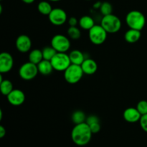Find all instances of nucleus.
<instances>
[{
	"label": "nucleus",
	"instance_id": "2eb2a0df",
	"mask_svg": "<svg viewBox=\"0 0 147 147\" xmlns=\"http://www.w3.org/2000/svg\"><path fill=\"white\" fill-rule=\"evenodd\" d=\"M142 37V33L140 30L129 29L125 32L124 40L129 43H135L139 41Z\"/></svg>",
	"mask_w": 147,
	"mask_h": 147
},
{
	"label": "nucleus",
	"instance_id": "7c9ffc66",
	"mask_svg": "<svg viewBox=\"0 0 147 147\" xmlns=\"http://www.w3.org/2000/svg\"><path fill=\"white\" fill-rule=\"evenodd\" d=\"M6 129L3 126H0V138H4V136L6 135Z\"/></svg>",
	"mask_w": 147,
	"mask_h": 147
},
{
	"label": "nucleus",
	"instance_id": "f03ea898",
	"mask_svg": "<svg viewBox=\"0 0 147 147\" xmlns=\"http://www.w3.org/2000/svg\"><path fill=\"white\" fill-rule=\"evenodd\" d=\"M126 22L129 29L142 31L146 24V17L142 11L132 10L126 14Z\"/></svg>",
	"mask_w": 147,
	"mask_h": 147
},
{
	"label": "nucleus",
	"instance_id": "c85d7f7f",
	"mask_svg": "<svg viewBox=\"0 0 147 147\" xmlns=\"http://www.w3.org/2000/svg\"><path fill=\"white\" fill-rule=\"evenodd\" d=\"M89 127H90V130H91L92 133L93 134H97L98 133L99 131H100V122H98V123H93V124L88 125Z\"/></svg>",
	"mask_w": 147,
	"mask_h": 147
},
{
	"label": "nucleus",
	"instance_id": "ddd939ff",
	"mask_svg": "<svg viewBox=\"0 0 147 147\" xmlns=\"http://www.w3.org/2000/svg\"><path fill=\"white\" fill-rule=\"evenodd\" d=\"M123 117L126 121L134 123L139 122L141 117H142V114L139 113L136 108L130 107L126 109L123 111Z\"/></svg>",
	"mask_w": 147,
	"mask_h": 147
},
{
	"label": "nucleus",
	"instance_id": "bb28decb",
	"mask_svg": "<svg viewBox=\"0 0 147 147\" xmlns=\"http://www.w3.org/2000/svg\"><path fill=\"white\" fill-rule=\"evenodd\" d=\"M139 123L142 130L147 133V114L142 115L139 121Z\"/></svg>",
	"mask_w": 147,
	"mask_h": 147
},
{
	"label": "nucleus",
	"instance_id": "e433bc0d",
	"mask_svg": "<svg viewBox=\"0 0 147 147\" xmlns=\"http://www.w3.org/2000/svg\"><path fill=\"white\" fill-rule=\"evenodd\" d=\"M86 1H90V0H86Z\"/></svg>",
	"mask_w": 147,
	"mask_h": 147
},
{
	"label": "nucleus",
	"instance_id": "0eeeda50",
	"mask_svg": "<svg viewBox=\"0 0 147 147\" xmlns=\"http://www.w3.org/2000/svg\"><path fill=\"white\" fill-rule=\"evenodd\" d=\"M51 46L57 53H67L70 48V38L61 34H55L51 40Z\"/></svg>",
	"mask_w": 147,
	"mask_h": 147
},
{
	"label": "nucleus",
	"instance_id": "a878e982",
	"mask_svg": "<svg viewBox=\"0 0 147 147\" xmlns=\"http://www.w3.org/2000/svg\"><path fill=\"white\" fill-rule=\"evenodd\" d=\"M136 109L139 111V113L142 115L147 114V100H140L136 105Z\"/></svg>",
	"mask_w": 147,
	"mask_h": 147
},
{
	"label": "nucleus",
	"instance_id": "20e7f679",
	"mask_svg": "<svg viewBox=\"0 0 147 147\" xmlns=\"http://www.w3.org/2000/svg\"><path fill=\"white\" fill-rule=\"evenodd\" d=\"M108 34L100 24H95L88 31V38L93 45H100L106 42Z\"/></svg>",
	"mask_w": 147,
	"mask_h": 147
},
{
	"label": "nucleus",
	"instance_id": "5701e85b",
	"mask_svg": "<svg viewBox=\"0 0 147 147\" xmlns=\"http://www.w3.org/2000/svg\"><path fill=\"white\" fill-rule=\"evenodd\" d=\"M67 37L73 40H78L81 37V32L80 30L76 26V27H70L67 30Z\"/></svg>",
	"mask_w": 147,
	"mask_h": 147
},
{
	"label": "nucleus",
	"instance_id": "412c9836",
	"mask_svg": "<svg viewBox=\"0 0 147 147\" xmlns=\"http://www.w3.org/2000/svg\"><path fill=\"white\" fill-rule=\"evenodd\" d=\"M53 7L50 3L47 1H42L37 5V10L40 14L43 15H47L50 14L53 10Z\"/></svg>",
	"mask_w": 147,
	"mask_h": 147
},
{
	"label": "nucleus",
	"instance_id": "6ab92c4d",
	"mask_svg": "<svg viewBox=\"0 0 147 147\" xmlns=\"http://www.w3.org/2000/svg\"><path fill=\"white\" fill-rule=\"evenodd\" d=\"M28 58L30 62L35 65H38L43 60L42 52L39 49H34L30 52Z\"/></svg>",
	"mask_w": 147,
	"mask_h": 147
},
{
	"label": "nucleus",
	"instance_id": "1a4fd4ad",
	"mask_svg": "<svg viewBox=\"0 0 147 147\" xmlns=\"http://www.w3.org/2000/svg\"><path fill=\"white\" fill-rule=\"evenodd\" d=\"M49 21L55 26H61L67 22V15L64 9L61 8L53 9L48 15Z\"/></svg>",
	"mask_w": 147,
	"mask_h": 147
},
{
	"label": "nucleus",
	"instance_id": "423d86ee",
	"mask_svg": "<svg viewBox=\"0 0 147 147\" xmlns=\"http://www.w3.org/2000/svg\"><path fill=\"white\" fill-rule=\"evenodd\" d=\"M54 70L64 72L71 65L70 57L67 53H57L50 60Z\"/></svg>",
	"mask_w": 147,
	"mask_h": 147
},
{
	"label": "nucleus",
	"instance_id": "393cba45",
	"mask_svg": "<svg viewBox=\"0 0 147 147\" xmlns=\"http://www.w3.org/2000/svg\"><path fill=\"white\" fill-rule=\"evenodd\" d=\"M100 11L103 16L109 15V14H112L113 11V7H112L111 4L108 1H103L102 2L101 6L100 7Z\"/></svg>",
	"mask_w": 147,
	"mask_h": 147
},
{
	"label": "nucleus",
	"instance_id": "9d476101",
	"mask_svg": "<svg viewBox=\"0 0 147 147\" xmlns=\"http://www.w3.org/2000/svg\"><path fill=\"white\" fill-rule=\"evenodd\" d=\"M14 66V59L12 55L7 52L0 54V73H7L11 71Z\"/></svg>",
	"mask_w": 147,
	"mask_h": 147
},
{
	"label": "nucleus",
	"instance_id": "a211bd4d",
	"mask_svg": "<svg viewBox=\"0 0 147 147\" xmlns=\"http://www.w3.org/2000/svg\"><path fill=\"white\" fill-rule=\"evenodd\" d=\"M95 21L90 16L84 15L80 17L78 22L79 27L84 30H90L95 25Z\"/></svg>",
	"mask_w": 147,
	"mask_h": 147
},
{
	"label": "nucleus",
	"instance_id": "72a5a7b5",
	"mask_svg": "<svg viewBox=\"0 0 147 147\" xmlns=\"http://www.w3.org/2000/svg\"><path fill=\"white\" fill-rule=\"evenodd\" d=\"M2 116H3L2 111L0 110V120H2Z\"/></svg>",
	"mask_w": 147,
	"mask_h": 147
},
{
	"label": "nucleus",
	"instance_id": "f257e3e1",
	"mask_svg": "<svg viewBox=\"0 0 147 147\" xmlns=\"http://www.w3.org/2000/svg\"><path fill=\"white\" fill-rule=\"evenodd\" d=\"M92 133L88 125L84 123L75 125L71 131V139L73 143L79 146H84L90 142Z\"/></svg>",
	"mask_w": 147,
	"mask_h": 147
},
{
	"label": "nucleus",
	"instance_id": "473e14b6",
	"mask_svg": "<svg viewBox=\"0 0 147 147\" xmlns=\"http://www.w3.org/2000/svg\"><path fill=\"white\" fill-rule=\"evenodd\" d=\"M34 1H35V0H22V1H23V2L25 3V4H32V3L34 2Z\"/></svg>",
	"mask_w": 147,
	"mask_h": 147
},
{
	"label": "nucleus",
	"instance_id": "f704fd0d",
	"mask_svg": "<svg viewBox=\"0 0 147 147\" xmlns=\"http://www.w3.org/2000/svg\"><path fill=\"white\" fill-rule=\"evenodd\" d=\"M2 11H3L2 5H1V4H0V14H1V13H2Z\"/></svg>",
	"mask_w": 147,
	"mask_h": 147
},
{
	"label": "nucleus",
	"instance_id": "2f4dec72",
	"mask_svg": "<svg viewBox=\"0 0 147 147\" xmlns=\"http://www.w3.org/2000/svg\"><path fill=\"white\" fill-rule=\"evenodd\" d=\"M101 4L102 2H100V1H97V2H96L93 4V8L96 9H100Z\"/></svg>",
	"mask_w": 147,
	"mask_h": 147
},
{
	"label": "nucleus",
	"instance_id": "7ed1b4c3",
	"mask_svg": "<svg viewBox=\"0 0 147 147\" xmlns=\"http://www.w3.org/2000/svg\"><path fill=\"white\" fill-rule=\"evenodd\" d=\"M100 25L109 34H114L121 30L122 26L121 21L116 15L113 14L103 16L100 20Z\"/></svg>",
	"mask_w": 147,
	"mask_h": 147
},
{
	"label": "nucleus",
	"instance_id": "c756f323",
	"mask_svg": "<svg viewBox=\"0 0 147 147\" xmlns=\"http://www.w3.org/2000/svg\"><path fill=\"white\" fill-rule=\"evenodd\" d=\"M78 22L79 20L75 17H70L67 20V23H68L70 27H76V26H77L78 24Z\"/></svg>",
	"mask_w": 147,
	"mask_h": 147
},
{
	"label": "nucleus",
	"instance_id": "4be33fe9",
	"mask_svg": "<svg viewBox=\"0 0 147 147\" xmlns=\"http://www.w3.org/2000/svg\"><path fill=\"white\" fill-rule=\"evenodd\" d=\"M86 116L85 113L82 111H76L73 113L71 116V120L75 125L80 124V123H84L86 121Z\"/></svg>",
	"mask_w": 147,
	"mask_h": 147
},
{
	"label": "nucleus",
	"instance_id": "f3484780",
	"mask_svg": "<svg viewBox=\"0 0 147 147\" xmlns=\"http://www.w3.org/2000/svg\"><path fill=\"white\" fill-rule=\"evenodd\" d=\"M69 57H70L71 64L78 65H81V64L86 59L84 54L78 50H72L69 53Z\"/></svg>",
	"mask_w": 147,
	"mask_h": 147
},
{
	"label": "nucleus",
	"instance_id": "c9c22d12",
	"mask_svg": "<svg viewBox=\"0 0 147 147\" xmlns=\"http://www.w3.org/2000/svg\"><path fill=\"white\" fill-rule=\"evenodd\" d=\"M50 1H53V2H57V1H60V0H48Z\"/></svg>",
	"mask_w": 147,
	"mask_h": 147
},
{
	"label": "nucleus",
	"instance_id": "aec40b11",
	"mask_svg": "<svg viewBox=\"0 0 147 147\" xmlns=\"http://www.w3.org/2000/svg\"><path fill=\"white\" fill-rule=\"evenodd\" d=\"M13 90V84L9 80L4 79L2 81L0 82V90L2 95L7 96Z\"/></svg>",
	"mask_w": 147,
	"mask_h": 147
},
{
	"label": "nucleus",
	"instance_id": "9b49d317",
	"mask_svg": "<svg viewBox=\"0 0 147 147\" xmlns=\"http://www.w3.org/2000/svg\"><path fill=\"white\" fill-rule=\"evenodd\" d=\"M16 48L22 53H27L30 51L32 47V40L29 36L21 34L18 36L15 41Z\"/></svg>",
	"mask_w": 147,
	"mask_h": 147
},
{
	"label": "nucleus",
	"instance_id": "6e6552de",
	"mask_svg": "<svg viewBox=\"0 0 147 147\" xmlns=\"http://www.w3.org/2000/svg\"><path fill=\"white\" fill-rule=\"evenodd\" d=\"M39 73L37 65L31 62H27L20 66L19 69V76L24 80H32Z\"/></svg>",
	"mask_w": 147,
	"mask_h": 147
},
{
	"label": "nucleus",
	"instance_id": "cd10ccee",
	"mask_svg": "<svg viewBox=\"0 0 147 147\" xmlns=\"http://www.w3.org/2000/svg\"><path fill=\"white\" fill-rule=\"evenodd\" d=\"M98 122H100V119H99V118L98 116H95V115H90V116H88L86 118V123L88 125L93 124V123H98Z\"/></svg>",
	"mask_w": 147,
	"mask_h": 147
},
{
	"label": "nucleus",
	"instance_id": "4468645a",
	"mask_svg": "<svg viewBox=\"0 0 147 147\" xmlns=\"http://www.w3.org/2000/svg\"><path fill=\"white\" fill-rule=\"evenodd\" d=\"M82 70L84 74L91 76L95 74L98 70V65L94 60L91 58H86L81 64Z\"/></svg>",
	"mask_w": 147,
	"mask_h": 147
},
{
	"label": "nucleus",
	"instance_id": "b1692460",
	"mask_svg": "<svg viewBox=\"0 0 147 147\" xmlns=\"http://www.w3.org/2000/svg\"><path fill=\"white\" fill-rule=\"evenodd\" d=\"M42 52L43 59H44V60H50V61L53 59V57L55 55L56 53H57V51H56L52 46L45 47V48L42 49Z\"/></svg>",
	"mask_w": 147,
	"mask_h": 147
},
{
	"label": "nucleus",
	"instance_id": "f8f14e48",
	"mask_svg": "<svg viewBox=\"0 0 147 147\" xmlns=\"http://www.w3.org/2000/svg\"><path fill=\"white\" fill-rule=\"evenodd\" d=\"M7 98L10 104L14 106H19L24 103L25 100V94L20 89H14Z\"/></svg>",
	"mask_w": 147,
	"mask_h": 147
},
{
	"label": "nucleus",
	"instance_id": "dca6fc26",
	"mask_svg": "<svg viewBox=\"0 0 147 147\" xmlns=\"http://www.w3.org/2000/svg\"><path fill=\"white\" fill-rule=\"evenodd\" d=\"M37 67H38L39 73L42 76H49L54 70L51 62L44 59L37 65Z\"/></svg>",
	"mask_w": 147,
	"mask_h": 147
},
{
	"label": "nucleus",
	"instance_id": "39448f33",
	"mask_svg": "<svg viewBox=\"0 0 147 147\" xmlns=\"http://www.w3.org/2000/svg\"><path fill=\"white\" fill-rule=\"evenodd\" d=\"M83 75L81 66L71 64L64 71V78L70 84H76L81 80Z\"/></svg>",
	"mask_w": 147,
	"mask_h": 147
}]
</instances>
